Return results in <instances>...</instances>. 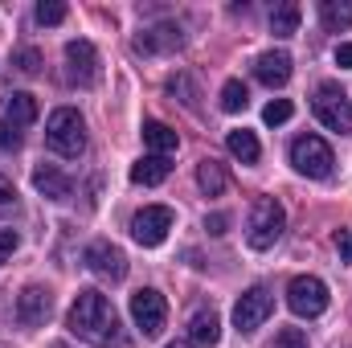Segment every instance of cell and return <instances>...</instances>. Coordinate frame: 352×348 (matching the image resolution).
Here are the masks:
<instances>
[{
  "mask_svg": "<svg viewBox=\"0 0 352 348\" xmlns=\"http://www.w3.org/2000/svg\"><path fill=\"white\" fill-rule=\"evenodd\" d=\"M197 184H201L205 197H221V193L230 188V173H226V164L213 160V156H205V160L197 164Z\"/></svg>",
  "mask_w": 352,
  "mask_h": 348,
  "instance_id": "e0dca14e",
  "label": "cell"
},
{
  "mask_svg": "<svg viewBox=\"0 0 352 348\" xmlns=\"http://www.w3.org/2000/svg\"><path fill=\"white\" fill-rule=\"evenodd\" d=\"M274 348H307V336H303L299 328H283V332L274 336Z\"/></svg>",
  "mask_w": 352,
  "mask_h": 348,
  "instance_id": "f1b7e54d",
  "label": "cell"
},
{
  "mask_svg": "<svg viewBox=\"0 0 352 348\" xmlns=\"http://www.w3.org/2000/svg\"><path fill=\"white\" fill-rule=\"evenodd\" d=\"M66 74H70V83H78V87H94L98 83V50L90 45V41H70L66 45Z\"/></svg>",
  "mask_w": 352,
  "mask_h": 348,
  "instance_id": "7c38bea8",
  "label": "cell"
},
{
  "mask_svg": "<svg viewBox=\"0 0 352 348\" xmlns=\"http://www.w3.org/2000/svg\"><path fill=\"white\" fill-rule=\"evenodd\" d=\"M50 312H54V295H50V287L29 283V287L16 295V320H21L25 328H41V324L50 320Z\"/></svg>",
  "mask_w": 352,
  "mask_h": 348,
  "instance_id": "30bf717a",
  "label": "cell"
},
{
  "mask_svg": "<svg viewBox=\"0 0 352 348\" xmlns=\"http://www.w3.org/2000/svg\"><path fill=\"white\" fill-rule=\"evenodd\" d=\"M168 348H192V345H184V340H173V345H168Z\"/></svg>",
  "mask_w": 352,
  "mask_h": 348,
  "instance_id": "e575fe53",
  "label": "cell"
},
{
  "mask_svg": "<svg viewBox=\"0 0 352 348\" xmlns=\"http://www.w3.org/2000/svg\"><path fill=\"white\" fill-rule=\"evenodd\" d=\"M16 148H21V131L0 123V152H16Z\"/></svg>",
  "mask_w": 352,
  "mask_h": 348,
  "instance_id": "4dcf8cb0",
  "label": "cell"
},
{
  "mask_svg": "<svg viewBox=\"0 0 352 348\" xmlns=\"http://www.w3.org/2000/svg\"><path fill=\"white\" fill-rule=\"evenodd\" d=\"M320 21L328 33H340L352 25V0H324L320 4Z\"/></svg>",
  "mask_w": 352,
  "mask_h": 348,
  "instance_id": "7402d4cb",
  "label": "cell"
},
{
  "mask_svg": "<svg viewBox=\"0 0 352 348\" xmlns=\"http://www.w3.org/2000/svg\"><path fill=\"white\" fill-rule=\"evenodd\" d=\"M173 173V164H168V156H140L135 164H131V180L135 184H160V180H168Z\"/></svg>",
  "mask_w": 352,
  "mask_h": 348,
  "instance_id": "d6986e66",
  "label": "cell"
},
{
  "mask_svg": "<svg viewBox=\"0 0 352 348\" xmlns=\"http://www.w3.org/2000/svg\"><path fill=\"white\" fill-rule=\"evenodd\" d=\"M274 312V295L266 287H250L238 303H234V328L238 332H258Z\"/></svg>",
  "mask_w": 352,
  "mask_h": 348,
  "instance_id": "ba28073f",
  "label": "cell"
},
{
  "mask_svg": "<svg viewBox=\"0 0 352 348\" xmlns=\"http://www.w3.org/2000/svg\"><path fill=\"white\" fill-rule=\"evenodd\" d=\"M311 111H316V119H320L328 131L352 135V98L336 87V83H320V87H316Z\"/></svg>",
  "mask_w": 352,
  "mask_h": 348,
  "instance_id": "277c9868",
  "label": "cell"
},
{
  "mask_svg": "<svg viewBox=\"0 0 352 348\" xmlns=\"http://www.w3.org/2000/svg\"><path fill=\"white\" fill-rule=\"evenodd\" d=\"M336 250H340V262L352 266V230H336Z\"/></svg>",
  "mask_w": 352,
  "mask_h": 348,
  "instance_id": "1f68e13d",
  "label": "cell"
},
{
  "mask_svg": "<svg viewBox=\"0 0 352 348\" xmlns=\"http://www.w3.org/2000/svg\"><path fill=\"white\" fill-rule=\"evenodd\" d=\"M287 230V213L274 197H258L254 209H250V221H246V242L250 250H270Z\"/></svg>",
  "mask_w": 352,
  "mask_h": 348,
  "instance_id": "3957f363",
  "label": "cell"
},
{
  "mask_svg": "<svg viewBox=\"0 0 352 348\" xmlns=\"http://www.w3.org/2000/svg\"><path fill=\"white\" fill-rule=\"evenodd\" d=\"M66 328H70L78 340H87V345H94V348H127L123 324H119L111 299H107L102 291H94V287H87V291L74 295L70 316H66Z\"/></svg>",
  "mask_w": 352,
  "mask_h": 348,
  "instance_id": "6da1fadb",
  "label": "cell"
},
{
  "mask_svg": "<svg viewBox=\"0 0 352 348\" xmlns=\"http://www.w3.org/2000/svg\"><path fill=\"white\" fill-rule=\"evenodd\" d=\"M16 246H21V238H16V230H0V266L16 254Z\"/></svg>",
  "mask_w": 352,
  "mask_h": 348,
  "instance_id": "f546056e",
  "label": "cell"
},
{
  "mask_svg": "<svg viewBox=\"0 0 352 348\" xmlns=\"http://www.w3.org/2000/svg\"><path fill=\"white\" fill-rule=\"evenodd\" d=\"M37 21L41 25H62L66 21V4L62 0H41L37 4Z\"/></svg>",
  "mask_w": 352,
  "mask_h": 348,
  "instance_id": "4316f807",
  "label": "cell"
},
{
  "mask_svg": "<svg viewBox=\"0 0 352 348\" xmlns=\"http://www.w3.org/2000/svg\"><path fill=\"white\" fill-rule=\"evenodd\" d=\"M180 45H184V37H180V25L176 21H160V25H152V29H144L135 37V50L140 54H164V50H180Z\"/></svg>",
  "mask_w": 352,
  "mask_h": 348,
  "instance_id": "5bb4252c",
  "label": "cell"
},
{
  "mask_svg": "<svg viewBox=\"0 0 352 348\" xmlns=\"http://www.w3.org/2000/svg\"><path fill=\"white\" fill-rule=\"evenodd\" d=\"M41 62H45V58H41V50H33V45H25V50H16V54H12V66H16L25 78L41 74Z\"/></svg>",
  "mask_w": 352,
  "mask_h": 348,
  "instance_id": "d4e9b609",
  "label": "cell"
},
{
  "mask_svg": "<svg viewBox=\"0 0 352 348\" xmlns=\"http://www.w3.org/2000/svg\"><path fill=\"white\" fill-rule=\"evenodd\" d=\"M287 307H291L295 316H303V320L324 316V312H328V287H324V279H316V274L291 279V287H287Z\"/></svg>",
  "mask_w": 352,
  "mask_h": 348,
  "instance_id": "5b68a950",
  "label": "cell"
},
{
  "mask_svg": "<svg viewBox=\"0 0 352 348\" xmlns=\"http://www.w3.org/2000/svg\"><path fill=\"white\" fill-rule=\"evenodd\" d=\"M295 29H299V4H274L270 8V33L274 37H295Z\"/></svg>",
  "mask_w": 352,
  "mask_h": 348,
  "instance_id": "603a6c76",
  "label": "cell"
},
{
  "mask_svg": "<svg viewBox=\"0 0 352 348\" xmlns=\"http://www.w3.org/2000/svg\"><path fill=\"white\" fill-rule=\"evenodd\" d=\"M33 188L41 197H50V201H66L74 193V180L62 173V168H54V164H37L33 168Z\"/></svg>",
  "mask_w": 352,
  "mask_h": 348,
  "instance_id": "2e32d148",
  "label": "cell"
},
{
  "mask_svg": "<svg viewBox=\"0 0 352 348\" xmlns=\"http://www.w3.org/2000/svg\"><path fill=\"white\" fill-rule=\"evenodd\" d=\"M226 226H230L226 213H209V217H205V230H209V234H226Z\"/></svg>",
  "mask_w": 352,
  "mask_h": 348,
  "instance_id": "d6a6232c",
  "label": "cell"
},
{
  "mask_svg": "<svg viewBox=\"0 0 352 348\" xmlns=\"http://www.w3.org/2000/svg\"><path fill=\"white\" fill-rule=\"evenodd\" d=\"M168 230H173V209L168 205H148L131 217V238L140 246H160L168 238Z\"/></svg>",
  "mask_w": 352,
  "mask_h": 348,
  "instance_id": "9c48e42d",
  "label": "cell"
},
{
  "mask_svg": "<svg viewBox=\"0 0 352 348\" xmlns=\"http://www.w3.org/2000/svg\"><path fill=\"white\" fill-rule=\"evenodd\" d=\"M226 148H230V156H234V160H242V164H258V156H263L258 135H254V131H246V127L230 131V135H226Z\"/></svg>",
  "mask_w": 352,
  "mask_h": 348,
  "instance_id": "ffe728a7",
  "label": "cell"
},
{
  "mask_svg": "<svg viewBox=\"0 0 352 348\" xmlns=\"http://www.w3.org/2000/svg\"><path fill=\"white\" fill-rule=\"evenodd\" d=\"M291 66H295V62H291L287 50H270V54H263V58L254 62V78H258L263 87H270V90L287 87V83H291Z\"/></svg>",
  "mask_w": 352,
  "mask_h": 348,
  "instance_id": "9a60e30c",
  "label": "cell"
},
{
  "mask_svg": "<svg viewBox=\"0 0 352 348\" xmlns=\"http://www.w3.org/2000/svg\"><path fill=\"white\" fill-rule=\"evenodd\" d=\"M131 320H135V328H140L144 336H160L164 324H168V303H164V295H160L156 287H140V291L131 295Z\"/></svg>",
  "mask_w": 352,
  "mask_h": 348,
  "instance_id": "52a82bcc",
  "label": "cell"
},
{
  "mask_svg": "<svg viewBox=\"0 0 352 348\" xmlns=\"http://www.w3.org/2000/svg\"><path fill=\"white\" fill-rule=\"evenodd\" d=\"M12 209H16V188L8 176H0V217H8Z\"/></svg>",
  "mask_w": 352,
  "mask_h": 348,
  "instance_id": "83f0119b",
  "label": "cell"
},
{
  "mask_svg": "<svg viewBox=\"0 0 352 348\" xmlns=\"http://www.w3.org/2000/svg\"><path fill=\"white\" fill-rule=\"evenodd\" d=\"M336 66H340V70H352V45H340V50H336Z\"/></svg>",
  "mask_w": 352,
  "mask_h": 348,
  "instance_id": "836d02e7",
  "label": "cell"
},
{
  "mask_svg": "<svg viewBox=\"0 0 352 348\" xmlns=\"http://www.w3.org/2000/svg\"><path fill=\"white\" fill-rule=\"evenodd\" d=\"M45 144H50L58 156L78 160V156L87 152V123H82V115H78L74 107L50 111V119H45Z\"/></svg>",
  "mask_w": 352,
  "mask_h": 348,
  "instance_id": "7a4b0ae2",
  "label": "cell"
},
{
  "mask_svg": "<svg viewBox=\"0 0 352 348\" xmlns=\"http://www.w3.org/2000/svg\"><path fill=\"white\" fill-rule=\"evenodd\" d=\"M246 102H250V94H246V87H242L238 78H230V83L221 87V111H226V115L246 111Z\"/></svg>",
  "mask_w": 352,
  "mask_h": 348,
  "instance_id": "cb8c5ba5",
  "label": "cell"
},
{
  "mask_svg": "<svg viewBox=\"0 0 352 348\" xmlns=\"http://www.w3.org/2000/svg\"><path fill=\"white\" fill-rule=\"evenodd\" d=\"M0 348H12V345H0Z\"/></svg>",
  "mask_w": 352,
  "mask_h": 348,
  "instance_id": "d590c367",
  "label": "cell"
},
{
  "mask_svg": "<svg viewBox=\"0 0 352 348\" xmlns=\"http://www.w3.org/2000/svg\"><path fill=\"white\" fill-rule=\"evenodd\" d=\"M0 123L25 131L29 123H37V98H33L29 90H12V94L0 102Z\"/></svg>",
  "mask_w": 352,
  "mask_h": 348,
  "instance_id": "4fadbf2b",
  "label": "cell"
},
{
  "mask_svg": "<svg viewBox=\"0 0 352 348\" xmlns=\"http://www.w3.org/2000/svg\"><path fill=\"white\" fill-rule=\"evenodd\" d=\"M87 266L98 279H107V283H123V279H127V254H123L119 246H111V242H90Z\"/></svg>",
  "mask_w": 352,
  "mask_h": 348,
  "instance_id": "8fae6325",
  "label": "cell"
},
{
  "mask_svg": "<svg viewBox=\"0 0 352 348\" xmlns=\"http://www.w3.org/2000/svg\"><path fill=\"white\" fill-rule=\"evenodd\" d=\"M144 144L152 148V156H168V152H176V131L168 127V123H160V119H148L144 123Z\"/></svg>",
  "mask_w": 352,
  "mask_h": 348,
  "instance_id": "44dd1931",
  "label": "cell"
},
{
  "mask_svg": "<svg viewBox=\"0 0 352 348\" xmlns=\"http://www.w3.org/2000/svg\"><path fill=\"white\" fill-rule=\"evenodd\" d=\"M291 164H295V173L311 176V180H324V176H332V148L320 140V135H299L295 144H291Z\"/></svg>",
  "mask_w": 352,
  "mask_h": 348,
  "instance_id": "8992f818",
  "label": "cell"
},
{
  "mask_svg": "<svg viewBox=\"0 0 352 348\" xmlns=\"http://www.w3.org/2000/svg\"><path fill=\"white\" fill-rule=\"evenodd\" d=\"M188 336H192L197 348L217 345V340H221V320H217V312H197V316L188 320Z\"/></svg>",
  "mask_w": 352,
  "mask_h": 348,
  "instance_id": "ac0fdd59",
  "label": "cell"
},
{
  "mask_svg": "<svg viewBox=\"0 0 352 348\" xmlns=\"http://www.w3.org/2000/svg\"><path fill=\"white\" fill-rule=\"evenodd\" d=\"M295 115V107H291V98H270L266 102V111H263V119L270 123V127H278V123H287Z\"/></svg>",
  "mask_w": 352,
  "mask_h": 348,
  "instance_id": "484cf974",
  "label": "cell"
}]
</instances>
